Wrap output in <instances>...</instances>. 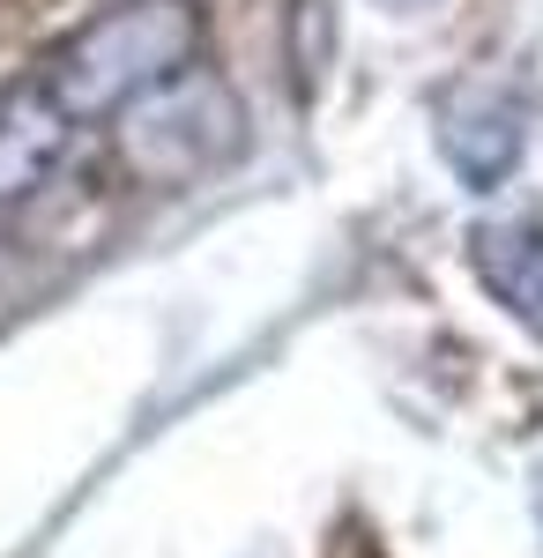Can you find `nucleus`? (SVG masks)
I'll return each instance as SVG.
<instances>
[{"label": "nucleus", "mask_w": 543, "mask_h": 558, "mask_svg": "<svg viewBox=\"0 0 543 558\" xmlns=\"http://www.w3.org/2000/svg\"><path fill=\"white\" fill-rule=\"evenodd\" d=\"M202 52V8L194 0H120L105 15H89L83 31L45 52L38 75L52 89V105L68 120H120L126 105H142L149 89L179 83Z\"/></svg>", "instance_id": "nucleus-1"}, {"label": "nucleus", "mask_w": 543, "mask_h": 558, "mask_svg": "<svg viewBox=\"0 0 543 558\" xmlns=\"http://www.w3.org/2000/svg\"><path fill=\"white\" fill-rule=\"evenodd\" d=\"M112 142H120V165L142 186H186V179L216 172L239 149V97L216 75L186 68L179 83L149 89L142 105H126Z\"/></svg>", "instance_id": "nucleus-2"}, {"label": "nucleus", "mask_w": 543, "mask_h": 558, "mask_svg": "<svg viewBox=\"0 0 543 558\" xmlns=\"http://www.w3.org/2000/svg\"><path fill=\"white\" fill-rule=\"evenodd\" d=\"M469 268L492 299L543 336V216H492L469 231Z\"/></svg>", "instance_id": "nucleus-3"}, {"label": "nucleus", "mask_w": 543, "mask_h": 558, "mask_svg": "<svg viewBox=\"0 0 543 558\" xmlns=\"http://www.w3.org/2000/svg\"><path fill=\"white\" fill-rule=\"evenodd\" d=\"M68 112L52 105V89L38 75H15V83H0V202H15V194H31L52 165H60V149H68Z\"/></svg>", "instance_id": "nucleus-4"}, {"label": "nucleus", "mask_w": 543, "mask_h": 558, "mask_svg": "<svg viewBox=\"0 0 543 558\" xmlns=\"http://www.w3.org/2000/svg\"><path fill=\"white\" fill-rule=\"evenodd\" d=\"M529 507H536V529H543V476L529 484Z\"/></svg>", "instance_id": "nucleus-5"}]
</instances>
